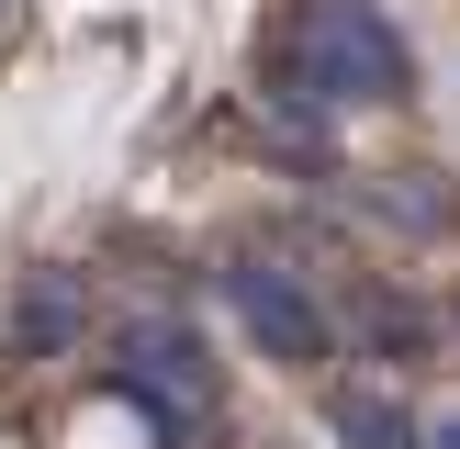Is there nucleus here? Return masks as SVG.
<instances>
[{
    "label": "nucleus",
    "instance_id": "f257e3e1",
    "mask_svg": "<svg viewBox=\"0 0 460 449\" xmlns=\"http://www.w3.org/2000/svg\"><path fill=\"white\" fill-rule=\"evenodd\" d=\"M292 57H304L314 101H404V90H416V57H404V34L382 22V0H304Z\"/></svg>",
    "mask_w": 460,
    "mask_h": 449
},
{
    "label": "nucleus",
    "instance_id": "f03ea898",
    "mask_svg": "<svg viewBox=\"0 0 460 449\" xmlns=\"http://www.w3.org/2000/svg\"><path fill=\"white\" fill-rule=\"evenodd\" d=\"M225 304H236V326L259 337V359H281V371H314V359H337V314L314 304V281H292V269L236 259V269H225Z\"/></svg>",
    "mask_w": 460,
    "mask_h": 449
},
{
    "label": "nucleus",
    "instance_id": "7ed1b4c3",
    "mask_svg": "<svg viewBox=\"0 0 460 449\" xmlns=\"http://www.w3.org/2000/svg\"><path fill=\"white\" fill-rule=\"evenodd\" d=\"M326 427H337L349 449H427L416 404H404V393H382V382H337V393H326Z\"/></svg>",
    "mask_w": 460,
    "mask_h": 449
},
{
    "label": "nucleus",
    "instance_id": "20e7f679",
    "mask_svg": "<svg viewBox=\"0 0 460 449\" xmlns=\"http://www.w3.org/2000/svg\"><path fill=\"white\" fill-rule=\"evenodd\" d=\"M146 382H157V393H180V404H202V359H191V337L146 326Z\"/></svg>",
    "mask_w": 460,
    "mask_h": 449
},
{
    "label": "nucleus",
    "instance_id": "39448f33",
    "mask_svg": "<svg viewBox=\"0 0 460 449\" xmlns=\"http://www.w3.org/2000/svg\"><path fill=\"white\" fill-rule=\"evenodd\" d=\"M371 337H382V348H394V359H416V348H427V314L382 292V304H371Z\"/></svg>",
    "mask_w": 460,
    "mask_h": 449
}]
</instances>
